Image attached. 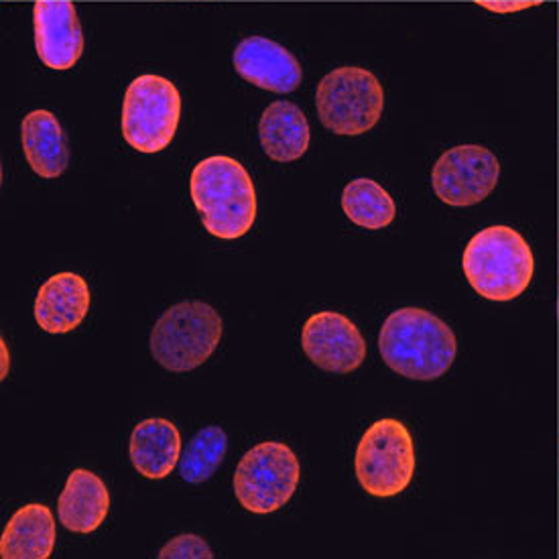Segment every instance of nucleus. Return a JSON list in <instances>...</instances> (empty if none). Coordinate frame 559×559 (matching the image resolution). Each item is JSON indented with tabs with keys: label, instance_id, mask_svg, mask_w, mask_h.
Here are the masks:
<instances>
[{
	"label": "nucleus",
	"instance_id": "1",
	"mask_svg": "<svg viewBox=\"0 0 559 559\" xmlns=\"http://www.w3.org/2000/svg\"><path fill=\"white\" fill-rule=\"evenodd\" d=\"M379 353L384 365L401 377L436 381L456 360V334L427 309L401 308L384 320Z\"/></svg>",
	"mask_w": 559,
	"mask_h": 559
},
{
	"label": "nucleus",
	"instance_id": "2",
	"mask_svg": "<svg viewBox=\"0 0 559 559\" xmlns=\"http://www.w3.org/2000/svg\"><path fill=\"white\" fill-rule=\"evenodd\" d=\"M190 192L204 228L221 240L247 235L257 221L254 183L249 171L233 157L216 155L198 163Z\"/></svg>",
	"mask_w": 559,
	"mask_h": 559
},
{
	"label": "nucleus",
	"instance_id": "3",
	"mask_svg": "<svg viewBox=\"0 0 559 559\" xmlns=\"http://www.w3.org/2000/svg\"><path fill=\"white\" fill-rule=\"evenodd\" d=\"M472 289L490 301H513L525 294L535 273L527 240L515 228L495 224L471 238L462 257Z\"/></svg>",
	"mask_w": 559,
	"mask_h": 559
},
{
	"label": "nucleus",
	"instance_id": "4",
	"mask_svg": "<svg viewBox=\"0 0 559 559\" xmlns=\"http://www.w3.org/2000/svg\"><path fill=\"white\" fill-rule=\"evenodd\" d=\"M221 313L210 304L188 299L163 313L151 330V354L159 367L186 374L202 367L222 340Z\"/></svg>",
	"mask_w": 559,
	"mask_h": 559
},
{
	"label": "nucleus",
	"instance_id": "5",
	"mask_svg": "<svg viewBox=\"0 0 559 559\" xmlns=\"http://www.w3.org/2000/svg\"><path fill=\"white\" fill-rule=\"evenodd\" d=\"M316 110L330 133L358 136L372 131L383 117L384 90L372 72L344 66L318 84Z\"/></svg>",
	"mask_w": 559,
	"mask_h": 559
},
{
	"label": "nucleus",
	"instance_id": "6",
	"mask_svg": "<svg viewBox=\"0 0 559 559\" xmlns=\"http://www.w3.org/2000/svg\"><path fill=\"white\" fill-rule=\"evenodd\" d=\"M358 485L370 497L391 499L409 488L415 474V445L399 419H379L360 438L354 457Z\"/></svg>",
	"mask_w": 559,
	"mask_h": 559
},
{
	"label": "nucleus",
	"instance_id": "7",
	"mask_svg": "<svg viewBox=\"0 0 559 559\" xmlns=\"http://www.w3.org/2000/svg\"><path fill=\"white\" fill-rule=\"evenodd\" d=\"M181 118V96L163 75H139L122 100L120 129L124 141L139 153H159L169 147Z\"/></svg>",
	"mask_w": 559,
	"mask_h": 559
},
{
	"label": "nucleus",
	"instance_id": "8",
	"mask_svg": "<svg viewBox=\"0 0 559 559\" xmlns=\"http://www.w3.org/2000/svg\"><path fill=\"white\" fill-rule=\"evenodd\" d=\"M299 478V460L287 443H257L236 466V501L254 515L275 513L292 501Z\"/></svg>",
	"mask_w": 559,
	"mask_h": 559
},
{
	"label": "nucleus",
	"instance_id": "9",
	"mask_svg": "<svg viewBox=\"0 0 559 559\" xmlns=\"http://www.w3.org/2000/svg\"><path fill=\"white\" fill-rule=\"evenodd\" d=\"M501 163L480 145L448 148L431 169V188L445 206L471 207L495 192Z\"/></svg>",
	"mask_w": 559,
	"mask_h": 559
},
{
	"label": "nucleus",
	"instance_id": "10",
	"mask_svg": "<svg viewBox=\"0 0 559 559\" xmlns=\"http://www.w3.org/2000/svg\"><path fill=\"white\" fill-rule=\"evenodd\" d=\"M301 348L311 365L332 374H350L367 358V340L338 311L313 313L301 330Z\"/></svg>",
	"mask_w": 559,
	"mask_h": 559
},
{
	"label": "nucleus",
	"instance_id": "11",
	"mask_svg": "<svg viewBox=\"0 0 559 559\" xmlns=\"http://www.w3.org/2000/svg\"><path fill=\"white\" fill-rule=\"evenodd\" d=\"M233 63L236 74L245 82L273 94H292L304 80L294 53L261 35H252L236 45Z\"/></svg>",
	"mask_w": 559,
	"mask_h": 559
},
{
	"label": "nucleus",
	"instance_id": "12",
	"mask_svg": "<svg viewBox=\"0 0 559 559\" xmlns=\"http://www.w3.org/2000/svg\"><path fill=\"white\" fill-rule=\"evenodd\" d=\"M35 51L49 70H72L84 53V31L72 2H37L33 7Z\"/></svg>",
	"mask_w": 559,
	"mask_h": 559
},
{
	"label": "nucleus",
	"instance_id": "13",
	"mask_svg": "<svg viewBox=\"0 0 559 559\" xmlns=\"http://www.w3.org/2000/svg\"><path fill=\"white\" fill-rule=\"evenodd\" d=\"M90 287L78 273H58L45 281L35 299V322L47 334H70L86 320Z\"/></svg>",
	"mask_w": 559,
	"mask_h": 559
},
{
	"label": "nucleus",
	"instance_id": "14",
	"mask_svg": "<svg viewBox=\"0 0 559 559\" xmlns=\"http://www.w3.org/2000/svg\"><path fill=\"white\" fill-rule=\"evenodd\" d=\"M110 511V492L94 472L78 468L68 476L58 499L59 523L72 533L88 535L104 523Z\"/></svg>",
	"mask_w": 559,
	"mask_h": 559
},
{
	"label": "nucleus",
	"instance_id": "15",
	"mask_svg": "<svg viewBox=\"0 0 559 559\" xmlns=\"http://www.w3.org/2000/svg\"><path fill=\"white\" fill-rule=\"evenodd\" d=\"M129 456L134 471L148 480H162L176 471L181 457V436L176 424L163 417H151L131 433Z\"/></svg>",
	"mask_w": 559,
	"mask_h": 559
},
{
	"label": "nucleus",
	"instance_id": "16",
	"mask_svg": "<svg viewBox=\"0 0 559 559\" xmlns=\"http://www.w3.org/2000/svg\"><path fill=\"white\" fill-rule=\"evenodd\" d=\"M21 143L33 174L44 179H56L66 174L70 165V145L53 112L33 110L23 118Z\"/></svg>",
	"mask_w": 559,
	"mask_h": 559
},
{
	"label": "nucleus",
	"instance_id": "17",
	"mask_svg": "<svg viewBox=\"0 0 559 559\" xmlns=\"http://www.w3.org/2000/svg\"><path fill=\"white\" fill-rule=\"evenodd\" d=\"M56 519L49 507L31 502L19 509L0 537L2 559H47L56 549Z\"/></svg>",
	"mask_w": 559,
	"mask_h": 559
},
{
	"label": "nucleus",
	"instance_id": "18",
	"mask_svg": "<svg viewBox=\"0 0 559 559\" xmlns=\"http://www.w3.org/2000/svg\"><path fill=\"white\" fill-rule=\"evenodd\" d=\"M259 141L269 159L297 162L308 153L311 141L308 118L289 100L269 104L259 120Z\"/></svg>",
	"mask_w": 559,
	"mask_h": 559
},
{
	"label": "nucleus",
	"instance_id": "19",
	"mask_svg": "<svg viewBox=\"0 0 559 559\" xmlns=\"http://www.w3.org/2000/svg\"><path fill=\"white\" fill-rule=\"evenodd\" d=\"M342 210L348 221L367 228V230H383L391 226L397 216V204L391 193L381 183L368 177L353 179L342 192Z\"/></svg>",
	"mask_w": 559,
	"mask_h": 559
},
{
	"label": "nucleus",
	"instance_id": "20",
	"mask_svg": "<svg viewBox=\"0 0 559 559\" xmlns=\"http://www.w3.org/2000/svg\"><path fill=\"white\" fill-rule=\"evenodd\" d=\"M228 450V438L218 426L200 429L186 445V452L179 457V476L190 485H202L221 468Z\"/></svg>",
	"mask_w": 559,
	"mask_h": 559
},
{
	"label": "nucleus",
	"instance_id": "21",
	"mask_svg": "<svg viewBox=\"0 0 559 559\" xmlns=\"http://www.w3.org/2000/svg\"><path fill=\"white\" fill-rule=\"evenodd\" d=\"M159 559H212L214 554L206 544V539L186 533L177 535L171 542L163 545L162 551L157 554Z\"/></svg>",
	"mask_w": 559,
	"mask_h": 559
},
{
	"label": "nucleus",
	"instance_id": "22",
	"mask_svg": "<svg viewBox=\"0 0 559 559\" xmlns=\"http://www.w3.org/2000/svg\"><path fill=\"white\" fill-rule=\"evenodd\" d=\"M535 4L537 2H516V0H511V2H504V0H501V2H480L483 9L499 13V15H513V13L525 11V9H531Z\"/></svg>",
	"mask_w": 559,
	"mask_h": 559
},
{
	"label": "nucleus",
	"instance_id": "23",
	"mask_svg": "<svg viewBox=\"0 0 559 559\" xmlns=\"http://www.w3.org/2000/svg\"><path fill=\"white\" fill-rule=\"evenodd\" d=\"M0 353H2V370H0V379L4 381L9 377V367H11V354L7 348V342L0 340Z\"/></svg>",
	"mask_w": 559,
	"mask_h": 559
}]
</instances>
